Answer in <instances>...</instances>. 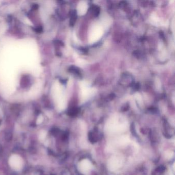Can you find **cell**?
Segmentation results:
<instances>
[{"instance_id": "cell-2", "label": "cell", "mask_w": 175, "mask_h": 175, "mask_svg": "<svg viewBox=\"0 0 175 175\" xmlns=\"http://www.w3.org/2000/svg\"><path fill=\"white\" fill-rule=\"evenodd\" d=\"M80 97L81 100L86 101L93 97L96 93V88L90 86L89 83L86 81H82L80 84Z\"/></svg>"}, {"instance_id": "cell-4", "label": "cell", "mask_w": 175, "mask_h": 175, "mask_svg": "<svg viewBox=\"0 0 175 175\" xmlns=\"http://www.w3.org/2000/svg\"><path fill=\"white\" fill-rule=\"evenodd\" d=\"M150 21L151 24L157 26H163L165 25L164 22L162 20H161L160 19L158 18L155 14L151 15L150 18Z\"/></svg>"}, {"instance_id": "cell-1", "label": "cell", "mask_w": 175, "mask_h": 175, "mask_svg": "<svg viewBox=\"0 0 175 175\" xmlns=\"http://www.w3.org/2000/svg\"><path fill=\"white\" fill-rule=\"evenodd\" d=\"M104 32V27L101 24H95L92 25L88 34V43L94 44L98 41L103 36Z\"/></svg>"}, {"instance_id": "cell-5", "label": "cell", "mask_w": 175, "mask_h": 175, "mask_svg": "<svg viewBox=\"0 0 175 175\" xmlns=\"http://www.w3.org/2000/svg\"><path fill=\"white\" fill-rule=\"evenodd\" d=\"M35 31L37 32H41L42 31V27H39L36 28H35Z\"/></svg>"}, {"instance_id": "cell-3", "label": "cell", "mask_w": 175, "mask_h": 175, "mask_svg": "<svg viewBox=\"0 0 175 175\" xmlns=\"http://www.w3.org/2000/svg\"><path fill=\"white\" fill-rule=\"evenodd\" d=\"M88 9L87 3L85 1H81L79 3L77 7V13L79 15H84L86 14Z\"/></svg>"}]
</instances>
